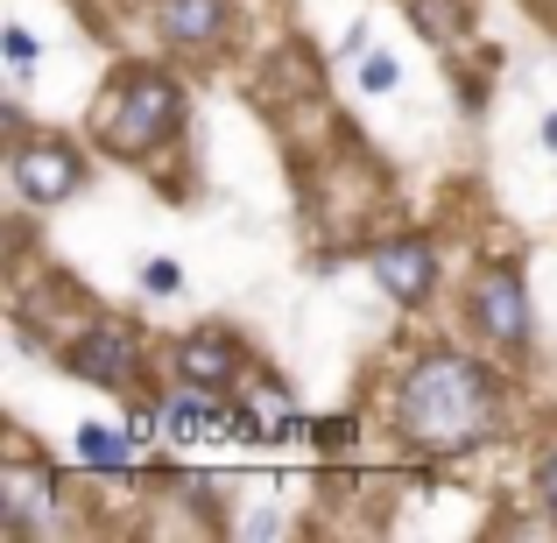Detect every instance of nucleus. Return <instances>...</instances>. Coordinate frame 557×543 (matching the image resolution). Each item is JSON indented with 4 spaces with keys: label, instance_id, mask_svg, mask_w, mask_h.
Instances as JSON below:
<instances>
[{
    "label": "nucleus",
    "instance_id": "obj_2",
    "mask_svg": "<svg viewBox=\"0 0 557 543\" xmlns=\"http://www.w3.org/2000/svg\"><path fill=\"white\" fill-rule=\"evenodd\" d=\"M177 121H184V92L156 71H135V78L113 85L107 113H99V141L113 156H149L163 135H177Z\"/></svg>",
    "mask_w": 557,
    "mask_h": 543
},
{
    "label": "nucleus",
    "instance_id": "obj_10",
    "mask_svg": "<svg viewBox=\"0 0 557 543\" xmlns=\"http://www.w3.org/2000/svg\"><path fill=\"white\" fill-rule=\"evenodd\" d=\"M409 14H417V28L431 42H451V28H459V8H451V0H409Z\"/></svg>",
    "mask_w": 557,
    "mask_h": 543
},
{
    "label": "nucleus",
    "instance_id": "obj_7",
    "mask_svg": "<svg viewBox=\"0 0 557 543\" xmlns=\"http://www.w3.org/2000/svg\"><path fill=\"white\" fill-rule=\"evenodd\" d=\"M71 367H78L85 381H127L135 374V332H85L78 346H71Z\"/></svg>",
    "mask_w": 557,
    "mask_h": 543
},
{
    "label": "nucleus",
    "instance_id": "obj_4",
    "mask_svg": "<svg viewBox=\"0 0 557 543\" xmlns=\"http://www.w3.org/2000/svg\"><path fill=\"white\" fill-rule=\"evenodd\" d=\"M473 325L487 332V340H502V346H516L522 332H530V311H522V283L516 275H480V289H473Z\"/></svg>",
    "mask_w": 557,
    "mask_h": 543
},
{
    "label": "nucleus",
    "instance_id": "obj_12",
    "mask_svg": "<svg viewBox=\"0 0 557 543\" xmlns=\"http://www.w3.org/2000/svg\"><path fill=\"white\" fill-rule=\"evenodd\" d=\"M8 64L14 71H36V36H28V28H8Z\"/></svg>",
    "mask_w": 557,
    "mask_h": 543
},
{
    "label": "nucleus",
    "instance_id": "obj_15",
    "mask_svg": "<svg viewBox=\"0 0 557 543\" xmlns=\"http://www.w3.org/2000/svg\"><path fill=\"white\" fill-rule=\"evenodd\" d=\"M544 141H550V149H557V113H550V121H544Z\"/></svg>",
    "mask_w": 557,
    "mask_h": 543
},
{
    "label": "nucleus",
    "instance_id": "obj_3",
    "mask_svg": "<svg viewBox=\"0 0 557 543\" xmlns=\"http://www.w3.org/2000/svg\"><path fill=\"white\" fill-rule=\"evenodd\" d=\"M78 177H85V163L64 149V141H22V149H14V184H22V198H36V205L71 198Z\"/></svg>",
    "mask_w": 557,
    "mask_h": 543
},
{
    "label": "nucleus",
    "instance_id": "obj_11",
    "mask_svg": "<svg viewBox=\"0 0 557 543\" xmlns=\"http://www.w3.org/2000/svg\"><path fill=\"white\" fill-rule=\"evenodd\" d=\"M141 283H149V297H177V289H184V269H177V261H149V269H141Z\"/></svg>",
    "mask_w": 557,
    "mask_h": 543
},
{
    "label": "nucleus",
    "instance_id": "obj_5",
    "mask_svg": "<svg viewBox=\"0 0 557 543\" xmlns=\"http://www.w3.org/2000/svg\"><path fill=\"white\" fill-rule=\"evenodd\" d=\"M374 283L388 289L395 304H417V297H431V283H437V255L423 240H395V247L374 255Z\"/></svg>",
    "mask_w": 557,
    "mask_h": 543
},
{
    "label": "nucleus",
    "instance_id": "obj_9",
    "mask_svg": "<svg viewBox=\"0 0 557 543\" xmlns=\"http://www.w3.org/2000/svg\"><path fill=\"white\" fill-rule=\"evenodd\" d=\"M78 459L99 466V473H107V466L121 473V466H127V437H113V431H99V423H85V431H78Z\"/></svg>",
    "mask_w": 557,
    "mask_h": 543
},
{
    "label": "nucleus",
    "instance_id": "obj_14",
    "mask_svg": "<svg viewBox=\"0 0 557 543\" xmlns=\"http://www.w3.org/2000/svg\"><path fill=\"white\" fill-rule=\"evenodd\" d=\"M544 502H550V516H557V452L544 459Z\"/></svg>",
    "mask_w": 557,
    "mask_h": 543
},
{
    "label": "nucleus",
    "instance_id": "obj_8",
    "mask_svg": "<svg viewBox=\"0 0 557 543\" xmlns=\"http://www.w3.org/2000/svg\"><path fill=\"white\" fill-rule=\"evenodd\" d=\"M163 36L184 50H212L226 36V0H163Z\"/></svg>",
    "mask_w": 557,
    "mask_h": 543
},
{
    "label": "nucleus",
    "instance_id": "obj_6",
    "mask_svg": "<svg viewBox=\"0 0 557 543\" xmlns=\"http://www.w3.org/2000/svg\"><path fill=\"white\" fill-rule=\"evenodd\" d=\"M177 374L190 388H226V381L240 374V346H233L226 332H198V340L177 346Z\"/></svg>",
    "mask_w": 557,
    "mask_h": 543
},
{
    "label": "nucleus",
    "instance_id": "obj_1",
    "mask_svg": "<svg viewBox=\"0 0 557 543\" xmlns=\"http://www.w3.org/2000/svg\"><path fill=\"white\" fill-rule=\"evenodd\" d=\"M395 423L417 437L423 452H466L494 431V374L466 354H431L409 367L403 395H395Z\"/></svg>",
    "mask_w": 557,
    "mask_h": 543
},
{
    "label": "nucleus",
    "instance_id": "obj_13",
    "mask_svg": "<svg viewBox=\"0 0 557 543\" xmlns=\"http://www.w3.org/2000/svg\"><path fill=\"white\" fill-rule=\"evenodd\" d=\"M360 85H368V92H388L395 85V57H368V64H360Z\"/></svg>",
    "mask_w": 557,
    "mask_h": 543
}]
</instances>
